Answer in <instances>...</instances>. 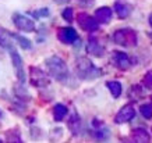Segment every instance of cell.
I'll use <instances>...</instances> for the list:
<instances>
[{
	"mask_svg": "<svg viewBox=\"0 0 152 143\" xmlns=\"http://www.w3.org/2000/svg\"><path fill=\"white\" fill-rule=\"evenodd\" d=\"M29 79H31L32 86H35V88H45L50 83V79L46 75V72L38 67H34V65L29 67Z\"/></svg>",
	"mask_w": 152,
	"mask_h": 143,
	"instance_id": "5",
	"label": "cell"
},
{
	"mask_svg": "<svg viewBox=\"0 0 152 143\" xmlns=\"http://www.w3.org/2000/svg\"><path fill=\"white\" fill-rule=\"evenodd\" d=\"M78 3L81 6H92L94 4V0H80Z\"/></svg>",
	"mask_w": 152,
	"mask_h": 143,
	"instance_id": "28",
	"label": "cell"
},
{
	"mask_svg": "<svg viewBox=\"0 0 152 143\" xmlns=\"http://www.w3.org/2000/svg\"><path fill=\"white\" fill-rule=\"evenodd\" d=\"M45 65H46L49 74L59 82L66 83L70 79V71L67 68V64L61 60L57 56H52V57H48L45 60Z\"/></svg>",
	"mask_w": 152,
	"mask_h": 143,
	"instance_id": "1",
	"label": "cell"
},
{
	"mask_svg": "<svg viewBox=\"0 0 152 143\" xmlns=\"http://www.w3.org/2000/svg\"><path fill=\"white\" fill-rule=\"evenodd\" d=\"M131 138H133L134 142H138V143H148L151 140V136L148 134L147 129L144 128H137L131 132Z\"/></svg>",
	"mask_w": 152,
	"mask_h": 143,
	"instance_id": "17",
	"label": "cell"
},
{
	"mask_svg": "<svg viewBox=\"0 0 152 143\" xmlns=\"http://www.w3.org/2000/svg\"><path fill=\"white\" fill-rule=\"evenodd\" d=\"M0 143H1V139H0Z\"/></svg>",
	"mask_w": 152,
	"mask_h": 143,
	"instance_id": "32",
	"label": "cell"
},
{
	"mask_svg": "<svg viewBox=\"0 0 152 143\" xmlns=\"http://www.w3.org/2000/svg\"><path fill=\"white\" fill-rule=\"evenodd\" d=\"M112 63H113L115 67H117L121 71H126L133 65V61L130 58V56L124 51H113L112 53Z\"/></svg>",
	"mask_w": 152,
	"mask_h": 143,
	"instance_id": "7",
	"label": "cell"
},
{
	"mask_svg": "<svg viewBox=\"0 0 152 143\" xmlns=\"http://www.w3.org/2000/svg\"><path fill=\"white\" fill-rule=\"evenodd\" d=\"M31 15H32V17H35V18H45V17H49V15H50V13H49V9L43 7V9H39V10L32 11V13H31Z\"/></svg>",
	"mask_w": 152,
	"mask_h": 143,
	"instance_id": "24",
	"label": "cell"
},
{
	"mask_svg": "<svg viewBox=\"0 0 152 143\" xmlns=\"http://www.w3.org/2000/svg\"><path fill=\"white\" fill-rule=\"evenodd\" d=\"M11 18H13V24L15 25V28L20 29V31L27 32V33L35 31V22L29 17H27V15L20 14V13H14Z\"/></svg>",
	"mask_w": 152,
	"mask_h": 143,
	"instance_id": "6",
	"label": "cell"
},
{
	"mask_svg": "<svg viewBox=\"0 0 152 143\" xmlns=\"http://www.w3.org/2000/svg\"><path fill=\"white\" fill-rule=\"evenodd\" d=\"M151 99H152V97H151Z\"/></svg>",
	"mask_w": 152,
	"mask_h": 143,
	"instance_id": "33",
	"label": "cell"
},
{
	"mask_svg": "<svg viewBox=\"0 0 152 143\" xmlns=\"http://www.w3.org/2000/svg\"><path fill=\"white\" fill-rule=\"evenodd\" d=\"M10 33H11V38L21 46V49H24V50H31L32 49V42L29 40V39L21 36V35H17V33H13V32H10Z\"/></svg>",
	"mask_w": 152,
	"mask_h": 143,
	"instance_id": "21",
	"label": "cell"
},
{
	"mask_svg": "<svg viewBox=\"0 0 152 143\" xmlns=\"http://www.w3.org/2000/svg\"><path fill=\"white\" fill-rule=\"evenodd\" d=\"M14 95H15V97L18 99L20 102H29L31 100V95H29V92H28L27 89L24 88V83L18 82L17 85H14Z\"/></svg>",
	"mask_w": 152,
	"mask_h": 143,
	"instance_id": "16",
	"label": "cell"
},
{
	"mask_svg": "<svg viewBox=\"0 0 152 143\" xmlns=\"http://www.w3.org/2000/svg\"><path fill=\"white\" fill-rule=\"evenodd\" d=\"M69 128L74 136H80L83 132V124H81V118L77 116V113L71 114V118L69 121Z\"/></svg>",
	"mask_w": 152,
	"mask_h": 143,
	"instance_id": "15",
	"label": "cell"
},
{
	"mask_svg": "<svg viewBox=\"0 0 152 143\" xmlns=\"http://www.w3.org/2000/svg\"><path fill=\"white\" fill-rule=\"evenodd\" d=\"M9 54H10V58H11V64H13V68H14V71H15V77L18 79V82L25 83L27 77H25V72H24L23 58H21L20 53L17 51L15 47H13V49L9 50Z\"/></svg>",
	"mask_w": 152,
	"mask_h": 143,
	"instance_id": "4",
	"label": "cell"
},
{
	"mask_svg": "<svg viewBox=\"0 0 152 143\" xmlns=\"http://www.w3.org/2000/svg\"><path fill=\"white\" fill-rule=\"evenodd\" d=\"M85 49H87L88 54L94 56V57H102L103 53H105L103 46L99 43V40H98L96 38H94V36H91L88 39V43H87V47H85Z\"/></svg>",
	"mask_w": 152,
	"mask_h": 143,
	"instance_id": "11",
	"label": "cell"
},
{
	"mask_svg": "<svg viewBox=\"0 0 152 143\" xmlns=\"http://www.w3.org/2000/svg\"><path fill=\"white\" fill-rule=\"evenodd\" d=\"M135 117V108L131 104H126L119 110V113L115 117V122L116 124H124L129 122Z\"/></svg>",
	"mask_w": 152,
	"mask_h": 143,
	"instance_id": "10",
	"label": "cell"
},
{
	"mask_svg": "<svg viewBox=\"0 0 152 143\" xmlns=\"http://www.w3.org/2000/svg\"><path fill=\"white\" fill-rule=\"evenodd\" d=\"M148 22H149V25H151V28H152V14H149V18H148Z\"/></svg>",
	"mask_w": 152,
	"mask_h": 143,
	"instance_id": "30",
	"label": "cell"
},
{
	"mask_svg": "<svg viewBox=\"0 0 152 143\" xmlns=\"http://www.w3.org/2000/svg\"><path fill=\"white\" fill-rule=\"evenodd\" d=\"M140 113H141V116L145 118V120H151L152 118V104H142V106L140 107Z\"/></svg>",
	"mask_w": 152,
	"mask_h": 143,
	"instance_id": "23",
	"label": "cell"
},
{
	"mask_svg": "<svg viewBox=\"0 0 152 143\" xmlns=\"http://www.w3.org/2000/svg\"><path fill=\"white\" fill-rule=\"evenodd\" d=\"M77 21H78L80 27L83 28L84 31H87V32H95L99 28V22L96 21V18L91 17L87 13H80L78 17H77Z\"/></svg>",
	"mask_w": 152,
	"mask_h": 143,
	"instance_id": "8",
	"label": "cell"
},
{
	"mask_svg": "<svg viewBox=\"0 0 152 143\" xmlns=\"http://www.w3.org/2000/svg\"><path fill=\"white\" fill-rule=\"evenodd\" d=\"M0 46L3 47V49H6L7 51H9L10 49L15 47V45L13 43L11 33H10L7 29H4V28H1V27H0Z\"/></svg>",
	"mask_w": 152,
	"mask_h": 143,
	"instance_id": "14",
	"label": "cell"
},
{
	"mask_svg": "<svg viewBox=\"0 0 152 143\" xmlns=\"http://www.w3.org/2000/svg\"><path fill=\"white\" fill-rule=\"evenodd\" d=\"M96 122H98L96 120L92 121V126L95 128L92 132V136L95 139H98V140H107V139L110 138V131H109V128L105 126L103 122H99V124H96Z\"/></svg>",
	"mask_w": 152,
	"mask_h": 143,
	"instance_id": "12",
	"label": "cell"
},
{
	"mask_svg": "<svg viewBox=\"0 0 152 143\" xmlns=\"http://www.w3.org/2000/svg\"><path fill=\"white\" fill-rule=\"evenodd\" d=\"M115 11L119 18H127L133 11V7L127 3H115Z\"/></svg>",
	"mask_w": 152,
	"mask_h": 143,
	"instance_id": "18",
	"label": "cell"
},
{
	"mask_svg": "<svg viewBox=\"0 0 152 143\" xmlns=\"http://www.w3.org/2000/svg\"><path fill=\"white\" fill-rule=\"evenodd\" d=\"M61 17L64 18V21L71 22L74 18V10L71 9V7H66V9L63 10V13H61Z\"/></svg>",
	"mask_w": 152,
	"mask_h": 143,
	"instance_id": "25",
	"label": "cell"
},
{
	"mask_svg": "<svg viewBox=\"0 0 152 143\" xmlns=\"http://www.w3.org/2000/svg\"><path fill=\"white\" fill-rule=\"evenodd\" d=\"M130 97L131 99H134V100H137L141 95H142V92H141V88H140L138 85H135V86H131V89H130Z\"/></svg>",
	"mask_w": 152,
	"mask_h": 143,
	"instance_id": "26",
	"label": "cell"
},
{
	"mask_svg": "<svg viewBox=\"0 0 152 143\" xmlns=\"http://www.w3.org/2000/svg\"><path fill=\"white\" fill-rule=\"evenodd\" d=\"M144 85L148 89H152V69L148 71L147 74H145V77H144Z\"/></svg>",
	"mask_w": 152,
	"mask_h": 143,
	"instance_id": "27",
	"label": "cell"
},
{
	"mask_svg": "<svg viewBox=\"0 0 152 143\" xmlns=\"http://www.w3.org/2000/svg\"><path fill=\"white\" fill-rule=\"evenodd\" d=\"M113 42L119 46L123 47H134L137 46L138 43V36H137V32L131 29V28H121V29H117L113 36H112Z\"/></svg>",
	"mask_w": 152,
	"mask_h": 143,
	"instance_id": "3",
	"label": "cell"
},
{
	"mask_svg": "<svg viewBox=\"0 0 152 143\" xmlns=\"http://www.w3.org/2000/svg\"><path fill=\"white\" fill-rule=\"evenodd\" d=\"M112 17H113V11L109 7H99L95 11V18L99 24H109Z\"/></svg>",
	"mask_w": 152,
	"mask_h": 143,
	"instance_id": "13",
	"label": "cell"
},
{
	"mask_svg": "<svg viewBox=\"0 0 152 143\" xmlns=\"http://www.w3.org/2000/svg\"><path fill=\"white\" fill-rule=\"evenodd\" d=\"M57 39H59L61 43H66V45H73L78 40V35H77V31L71 27H64L60 28L57 31Z\"/></svg>",
	"mask_w": 152,
	"mask_h": 143,
	"instance_id": "9",
	"label": "cell"
},
{
	"mask_svg": "<svg viewBox=\"0 0 152 143\" xmlns=\"http://www.w3.org/2000/svg\"><path fill=\"white\" fill-rule=\"evenodd\" d=\"M0 117H1V110H0Z\"/></svg>",
	"mask_w": 152,
	"mask_h": 143,
	"instance_id": "31",
	"label": "cell"
},
{
	"mask_svg": "<svg viewBox=\"0 0 152 143\" xmlns=\"http://www.w3.org/2000/svg\"><path fill=\"white\" fill-rule=\"evenodd\" d=\"M67 107L64 104H61V103H57L55 107H53V118H55L56 122H60V121H63L67 116Z\"/></svg>",
	"mask_w": 152,
	"mask_h": 143,
	"instance_id": "19",
	"label": "cell"
},
{
	"mask_svg": "<svg viewBox=\"0 0 152 143\" xmlns=\"http://www.w3.org/2000/svg\"><path fill=\"white\" fill-rule=\"evenodd\" d=\"M106 86H107V89H109L110 95L115 97V99L120 97L123 88H121V83H120L119 81H107V82H106Z\"/></svg>",
	"mask_w": 152,
	"mask_h": 143,
	"instance_id": "20",
	"label": "cell"
},
{
	"mask_svg": "<svg viewBox=\"0 0 152 143\" xmlns=\"http://www.w3.org/2000/svg\"><path fill=\"white\" fill-rule=\"evenodd\" d=\"M55 3H57V4H63V3H69L70 0H53Z\"/></svg>",
	"mask_w": 152,
	"mask_h": 143,
	"instance_id": "29",
	"label": "cell"
},
{
	"mask_svg": "<svg viewBox=\"0 0 152 143\" xmlns=\"http://www.w3.org/2000/svg\"><path fill=\"white\" fill-rule=\"evenodd\" d=\"M6 140L7 142H13V143H21L23 139H21V132H20L18 128H14V129H10L6 132Z\"/></svg>",
	"mask_w": 152,
	"mask_h": 143,
	"instance_id": "22",
	"label": "cell"
},
{
	"mask_svg": "<svg viewBox=\"0 0 152 143\" xmlns=\"http://www.w3.org/2000/svg\"><path fill=\"white\" fill-rule=\"evenodd\" d=\"M75 71L80 79L83 81H94L102 75V71L87 57H78L75 61Z\"/></svg>",
	"mask_w": 152,
	"mask_h": 143,
	"instance_id": "2",
	"label": "cell"
}]
</instances>
